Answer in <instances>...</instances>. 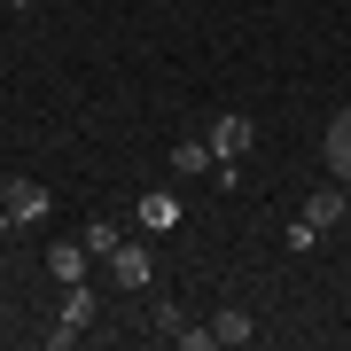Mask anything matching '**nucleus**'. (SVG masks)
<instances>
[{"instance_id":"nucleus-14","label":"nucleus","mask_w":351,"mask_h":351,"mask_svg":"<svg viewBox=\"0 0 351 351\" xmlns=\"http://www.w3.org/2000/svg\"><path fill=\"white\" fill-rule=\"evenodd\" d=\"M8 8H32V0H8Z\"/></svg>"},{"instance_id":"nucleus-10","label":"nucleus","mask_w":351,"mask_h":351,"mask_svg":"<svg viewBox=\"0 0 351 351\" xmlns=\"http://www.w3.org/2000/svg\"><path fill=\"white\" fill-rule=\"evenodd\" d=\"M250 336H258V320H250V313H219V320H211V343H226V351H242Z\"/></svg>"},{"instance_id":"nucleus-1","label":"nucleus","mask_w":351,"mask_h":351,"mask_svg":"<svg viewBox=\"0 0 351 351\" xmlns=\"http://www.w3.org/2000/svg\"><path fill=\"white\" fill-rule=\"evenodd\" d=\"M94 313H101V297H94L86 281H71V289H63V313H55V328H47V343H55V351H71V343L94 328Z\"/></svg>"},{"instance_id":"nucleus-7","label":"nucleus","mask_w":351,"mask_h":351,"mask_svg":"<svg viewBox=\"0 0 351 351\" xmlns=\"http://www.w3.org/2000/svg\"><path fill=\"white\" fill-rule=\"evenodd\" d=\"M78 242H86V258H94V265H110V258H117V242H125V226L101 211V219H86V234H78Z\"/></svg>"},{"instance_id":"nucleus-2","label":"nucleus","mask_w":351,"mask_h":351,"mask_svg":"<svg viewBox=\"0 0 351 351\" xmlns=\"http://www.w3.org/2000/svg\"><path fill=\"white\" fill-rule=\"evenodd\" d=\"M203 141H211V156H219V164H242V156H250V141H258V125H250L242 110H226Z\"/></svg>"},{"instance_id":"nucleus-6","label":"nucleus","mask_w":351,"mask_h":351,"mask_svg":"<svg viewBox=\"0 0 351 351\" xmlns=\"http://www.w3.org/2000/svg\"><path fill=\"white\" fill-rule=\"evenodd\" d=\"M133 219H141V234H172V226H180V203L164 195V188H149V195L133 203Z\"/></svg>"},{"instance_id":"nucleus-8","label":"nucleus","mask_w":351,"mask_h":351,"mask_svg":"<svg viewBox=\"0 0 351 351\" xmlns=\"http://www.w3.org/2000/svg\"><path fill=\"white\" fill-rule=\"evenodd\" d=\"M86 265H94V258H86V242H55V250H47V274L63 281V289H71V281H86Z\"/></svg>"},{"instance_id":"nucleus-3","label":"nucleus","mask_w":351,"mask_h":351,"mask_svg":"<svg viewBox=\"0 0 351 351\" xmlns=\"http://www.w3.org/2000/svg\"><path fill=\"white\" fill-rule=\"evenodd\" d=\"M110 281L125 289V297H133V289H149V281H156V258H149V242H117V258H110Z\"/></svg>"},{"instance_id":"nucleus-9","label":"nucleus","mask_w":351,"mask_h":351,"mask_svg":"<svg viewBox=\"0 0 351 351\" xmlns=\"http://www.w3.org/2000/svg\"><path fill=\"white\" fill-rule=\"evenodd\" d=\"M351 211V188H320V195H304V219H313V226H336Z\"/></svg>"},{"instance_id":"nucleus-15","label":"nucleus","mask_w":351,"mask_h":351,"mask_svg":"<svg viewBox=\"0 0 351 351\" xmlns=\"http://www.w3.org/2000/svg\"><path fill=\"white\" fill-rule=\"evenodd\" d=\"M0 203H8V180H0Z\"/></svg>"},{"instance_id":"nucleus-4","label":"nucleus","mask_w":351,"mask_h":351,"mask_svg":"<svg viewBox=\"0 0 351 351\" xmlns=\"http://www.w3.org/2000/svg\"><path fill=\"white\" fill-rule=\"evenodd\" d=\"M320 156H328V172L351 188V110H336L328 117V133H320Z\"/></svg>"},{"instance_id":"nucleus-5","label":"nucleus","mask_w":351,"mask_h":351,"mask_svg":"<svg viewBox=\"0 0 351 351\" xmlns=\"http://www.w3.org/2000/svg\"><path fill=\"white\" fill-rule=\"evenodd\" d=\"M47 203H55V195L39 188V180H8V219H16V226H39Z\"/></svg>"},{"instance_id":"nucleus-11","label":"nucleus","mask_w":351,"mask_h":351,"mask_svg":"<svg viewBox=\"0 0 351 351\" xmlns=\"http://www.w3.org/2000/svg\"><path fill=\"white\" fill-rule=\"evenodd\" d=\"M211 141H172V172H211Z\"/></svg>"},{"instance_id":"nucleus-13","label":"nucleus","mask_w":351,"mask_h":351,"mask_svg":"<svg viewBox=\"0 0 351 351\" xmlns=\"http://www.w3.org/2000/svg\"><path fill=\"white\" fill-rule=\"evenodd\" d=\"M8 234H16V219H8V203H0V242H8Z\"/></svg>"},{"instance_id":"nucleus-12","label":"nucleus","mask_w":351,"mask_h":351,"mask_svg":"<svg viewBox=\"0 0 351 351\" xmlns=\"http://www.w3.org/2000/svg\"><path fill=\"white\" fill-rule=\"evenodd\" d=\"M149 328H156V336H180V328H188V320H180V304H172V297H164V304H156V313H149Z\"/></svg>"}]
</instances>
